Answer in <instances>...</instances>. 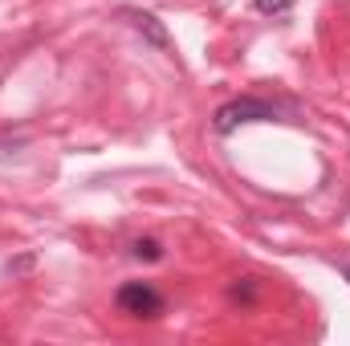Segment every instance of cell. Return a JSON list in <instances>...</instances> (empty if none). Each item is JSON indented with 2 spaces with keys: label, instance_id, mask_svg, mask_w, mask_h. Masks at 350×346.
I'll use <instances>...</instances> for the list:
<instances>
[{
  "label": "cell",
  "instance_id": "obj_4",
  "mask_svg": "<svg viewBox=\"0 0 350 346\" xmlns=\"http://www.w3.org/2000/svg\"><path fill=\"white\" fill-rule=\"evenodd\" d=\"M257 289H261V281H257V277H241V281L228 289V297H232V302H241V306H253V302H257Z\"/></svg>",
  "mask_w": 350,
  "mask_h": 346
},
{
  "label": "cell",
  "instance_id": "obj_7",
  "mask_svg": "<svg viewBox=\"0 0 350 346\" xmlns=\"http://www.w3.org/2000/svg\"><path fill=\"white\" fill-rule=\"evenodd\" d=\"M342 277H347V281H350V261H347V265H342Z\"/></svg>",
  "mask_w": 350,
  "mask_h": 346
},
{
  "label": "cell",
  "instance_id": "obj_1",
  "mask_svg": "<svg viewBox=\"0 0 350 346\" xmlns=\"http://www.w3.org/2000/svg\"><path fill=\"white\" fill-rule=\"evenodd\" d=\"M285 114H289V106H281V102H269V98H253V94H245V98H232V102H224V106L216 110L212 127H216V135H232L237 127H249V122H277V118H285Z\"/></svg>",
  "mask_w": 350,
  "mask_h": 346
},
{
  "label": "cell",
  "instance_id": "obj_5",
  "mask_svg": "<svg viewBox=\"0 0 350 346\" xmlns=\"http://www.w3.org/2000/svg\"><path fill=\"white\" fill-rule=\"evenodd\" d=\"M131 253H135L139 261H159L163 257V245H159L155 237H139V241L131 245Z\"/></svg>",
  "mask_w": 350,
  "mask_h": 346
},
{
  "label": "cell",
  "instance_id": "obj_2",
  "mask_svg": "<svg viewBox=\"0 0 350 346\" xmlns=\"http://www.w3.org/2000/svg\"><path fill=\"white\" fill-rule=\"evenodd\" d=\"M114 302H118V310L126 318H159L163 314V293L151 281H126L114 293Z\"/></svg>",
  "mask_w": 350,
  "mask_h": 346
},
{
  "label": "cell",
  "instance_id": "obj_3",
  "mask_svg": "<svg viewBox=\"0 0 350 346\" xmlns=\"http://www.w3.org/2000/svg\"><path fill=\"white\" fill-rule=\"evenodd\" d=\"M122 16H126L131 29H135L143 41H151L159 53H175V45H172V37H167V29H163V21H155L151 12H139V8H126Z\"/></svg>",
  "mask_w": 350,
  "mask_h": 346
},
{
  "label": "cell",
  "instance_id": "obj_6",
  "mask_svg": "<svg viewBox=\"0 0 350 346\" xmlns=\"http://www.w3.org/2000/svg\"><path fill=\"white\" fill-rule=\"evenodd\" d=\"M253 8L265 12V16H281V12H289V8H293V0H253Z\"/></svg>",
  "mask_w": 350,
  "mask_h": 346
}]
</instances>
